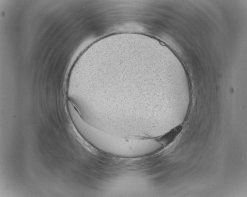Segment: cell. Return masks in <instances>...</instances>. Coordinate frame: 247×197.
Here are the masks:
<instances>
[{
	"label": "cell",
	"mask_w": 247,
	"mask_h": 197,
	"mask_svg": "<svg viewBox=\"0 0 247 197\" xmlns=\"http://www.w3.org/2000/svg\"><path fill=\"white\" fill-rule=\"evenodd\" d=\"M180 129L178 130L177 129H175L174 130H173L171 131L170 133H168L167 135L164 136L162 140H164L165 141H167V142H170L173 139L174 137L176 136L177 134L178 133H179V131H180Z\"/></svg>",
	"instance_id": "1"
}]
</instances>
